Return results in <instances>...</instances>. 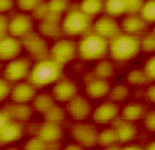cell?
<instances>
[{"mask_svg":"<svg viewBox=\"0 0 155 150\" xmlns=\"http://www.w3.org/2000/svg\"><path fill=\"white\" fill-rule=\"evenodd\" d=\"M145 111V106L140 101H127L123 104V107H120V118L127 121H132V122H137V121H141L144 117Z\"/></svg>","mask_w":155,"mask_h":150,"instance_id":"22","label":"cell"},{"mask_svg":"<svg viewBox=\"0 0 155 150\" xmlns=\"http://www.w3.org/2000/svg\"><path fill=\"white\" fill-rule=\"evenodd\" d=\"M10 92H11V84L0 75V106L4 104V101L10 99Z\"/></svg>","mask_w":155,"mask_h":150,"instance_id":"34","label":"cell"},{"mask_svg":"<svg viewBox=\"0 0 155 150\" xmlns=\"http://www.w3.org/2000/svg\"><path fill=\"white\" fill-rule=\"evenodd\" d=\"M22 49L24 52H26V56L31 57L33 61L40 59H45L48 56V50H50V46L47 45V39L42 33L32 31L31 33H28L26 36H24L22 39Z\"/></svg>","mask_w":155,"mask_h":150,"instance_id":"7","label":"cell"},{"mask_svg":"<svg viewBox=\"0 0 155 150\" xmlns=\"http://www.w3.org/2000/svg\"><path fill=\"white\" fill-rule=\"evenodd\" d=\"M115 61L114 60H107V57L96 61L94 65L93 74L96 77H100V78H105V79H111L115 75Z\"/></svg>","mask_w":155,"mask_h":150,"instance_id":"25","label":"cell"},{"mask_svg":"<svg viewBox=\"0 0 155 150\" xmlns=\"http://www.w3.org/2000/svg\"><path fill=\"white\" fill-rule=\"evenodd\" d=\"M48 11L51 14L62 17L71 7H69V0H47Z\"/></svg>","mask_w":155,"mask_h":150,"instance_id":"31","label":"cell"},{"mask_svg":"<svg viewBox=\"0 0 155 150\" xmlns=\"http://www.w3.org/2000/svg\"><path fill=\"white\" fill-rule=\"evenodd\" d=\"M33 26H35V18L29 13L18 11L8 17V33L18 39H22L24 36L35 31Z\"/></svg>","mask_w":155,"mask_h":150,"instance_id":"11","label":"cell"},{"mask_svg":"<svg viewBox=\"0 0 155 150\" xmlns=\"http://www.w3.org/2000/svg\"><path fill=\"white\" fill-rule=\"evenodd\" d=\"M126 81L129 85L133 86H144L145 84H150V79L143 68H133L127 72Z\"/></svg>","mask_w":155,"mask_h":150,"instance_id":"29","label":"cell"},{"mask_svg":"<svg viewBox=\"0 0 155 150\" xmlns=\"http://www.w3.org/2000/svg\"><path fill=\"white\" fill-rule=\"evenodd\" d=\"M120 115V106L115 101L107 99L103 100L98 106L93 107L91 118L94 124L97 125H112Z\"/></svg>","mask_w":155,"mask_h":150,"instance_id":"10","label":"cell"},{"mask_svg":"<svg viewBox=\"0 0 155 150\" xmlns=\"http://www.w3.org/2000/svg\"><path fill=\"white\" fill-rule=\"evenodd\" d=\"M48 56L58 64L65 67L78 59V42H75L74 38H68V36L55 39L54 43L50 46Z\"/></svg>","mask_w":155,"mask_h":150,"instance_id":"5","label":"cell"},{"mask_svg":"<svg viewBox=\"0 0 155 150\" xmlns=\"http://www.w3.org/2000/svg\"><path fill=\"white\" fill-rule=\"evenodd\" d=\"M8 33V15L0 14V38Z\"/></svg>","mask_w":155,"mask_h":150,"instance_id":"39","label":"cell"},{"mask_svg":"<svg viewBox=\"0 0 155 150\" xmlns=\"http://www.w3.org/2000/svg\"><path fill=\"white\" fill-rule=\"evenodd\" d=\"M141 121L145 129L151 134H155V110H147Z\"/></svg>","mask_w":155,"mask_h":150,"instance_id":"36","label":"cell"},{"mask_svg":"<svg viewBox=\"0 0 155 150\" xmlns=\"http://www.w3.org/2000/svg\"><path fill=\"white\" fill-rule=\"evenodd\" d=\"M22 52L24 49L21 39L10 35V33L0 38V61L2 63H7L15 59L22 54Z\"/></svg>","mask_w":155,"mask_h":150,"instance_id":"15","label":"cell"},{"mask_svg":"<svg viewBox=\"0 0 155 150\" xmlns=\"http://www.w3.org/2000/svg\"><path fill=\"white\" fill-rule=\"evenodd\" d=\"M139 14L148 25H155V0H143Z\"/></svg>","mask_w":155,"mask_h":150,"instance_id":"30","label":"cell"},{"mask_svg":"<svg viewBox=\"0 0 155 150\" xmlns=\"http://www.w3.org/2000/svg\"><path fill=\"white\" fill-rule=\"evenodd\" d=\"M97 135H98V128L93 121L91 122L78 121L71 128V136L74 142L79 143L83 149L97 146Z\"/></svg>","mask_w":155,"mask_h":150,"instance_id":"8","label":"cell"},{"mask_svg":"<svg viewBox=\"0 0 155 150\" xmlns=\"http://www.w3.org/2000/svg\"><path fill=\"white\" fill-rule=\"evenodd\" d=\"M25 134V125L19 121L10 120L0 131V146H8L14 145L18 140L22 139Z\"/></svg>","mask_w":155,"mask_h":150,"instance_id":"17","label":"cell"},{"mask_svg":"<svg viewBox=\"0 0 155 150\" xmlns=\"http://www.w3.org/2000/svg\"><path fill=\"white\" fill-rule=\"evenodd\" d=\"M15 7V0H0V14H8Z\"/></svg>","mask_w":155,"mask_h":150,"instance_id":"38","label":"cell"},{"mask_svg":"<svg viewBox=\"0 0 155 150\" xmlns=\"http://www.w3.org/2000/svg\"><path fill=\"white\" fill-rule=\"evenodd\" d=\"M65 110H67V115L75 122L89 121L91 118V113H93V104L86 95L78 93L74 99L65 103Z\"/></svg>","mask_w":155,"mask_h":150,"instance_id":"9","label":"cell"},{"mask_svg":"<svg viewBox=\"0 0 155 150\" xmlns=\"http://www.w3.org/2000/svg\"><path fill=\"white\" fill-rule=\"evenodd\" d=\"M42 2L45 0H15V7L19 11L31 14Z\"/></svg>","mask_w":155,"mask_h":150,"instance_id":"33","label":"cell"},{"mask_svg":"<svg viewBox=\"0 0 155 150\" xmlns=\"http://www.w3.org/2000/svg\"><path fill=\"white\" fill-rule=\"evenodd\" d=\"M55 103H57V101H55L54 96L51 95V92H50V93H45V92L39 93L38 92L35 99H33L32 103H31V106H32L33 111H36V113L43 115L46 111H47L50 107H53Z\"/></svg>","mask_w":155,"mask_h":150,"instance_id":"23","label":"cell"},{"mask_svg":"<svg viewBox=\"0 0 155 150\" xmlns=\"http://www.w3.org/2000/svg\"><path fill=\"white\" fill-rule=\"evenodd\" d=\"M3 67H4V63L0 61V75H3Z\"/></svg>","mask_w":155,"mask_h":150,"instance_id":"43","label":"cell"},{"mask_svg":"<svg viewBox=\"0 0 155 150\" xmlns=\"http://www.w3.org/2000/svg\"><path fill=\"white\" fill-rule=\"evenodd\" d=\"M8 121H10L8 114L6 113V110H4L3 107H0V131H2V128H3Z\"/></svg>","mask_w":155,"mask_h":150,"instance_id":"41","label":"cell"},{"mask_svg":"<svg viewBox=\"0 0 155 150\" xmlns=\"http://www.w3.org/2000/svg\"><path fill=\"white\" fill-rule=\"evenodd\" d=\"M8 114L10 120L19 121L25 124L26 121H29L33 115V108L28 103H15V101H10L7 104L2 106Z\"/></svg>","mask_w":155,"mask_h":150,"instance_id":"21","label":"cell"},{"mask_svg":"<svg viewBox=\"0 0 155 150\" xmlns=\"http://www.w3.org/2000/svg\"><path fill=\"white\" fill-rule=\"evenodd\" d=\"M140 46H141V52L145 53H155V33L152 32H145L140 36Z\"/></svg>","mask_w":155,"mask_h":150,"instance_id":"32","label":"cell"},{"mask_svg":"<svg viewBox=\"0 0 155 150\" xmlns=\"http://www.w3.org/2000/svg\"><path fill=\"white\" fill-rule=\"evenodd\" d=\"M145 99H147V101L155 104V82H151V85L147 88V90H145Z\"/></svg>","mask_w":155,"mask_h":150,"instance_id":"40","label":"cell"},{"mask_svg":"<svg viewBox=\"0 0 155 150\" xmlns=\"http://www.w3.org/2000/svg\"><path fill=\"white\" fill-rule=\"evenodd\" d=\"M79 9L94 20L104 13V0H81Z\"/></svg>","mask_w":155,"mask_h":150,"instance_id":"26","label":"cell"},{"mask_svg":"<svg viewBox=\"0 0 155 150\" xmlns=\"http://www.w3.org/2000/svg\"><path fill=\"white\" fill-rule=\"evenodd\" d=\"M32 64H33V60L31 57L21 54L18 57H15V59L4 63L3 77L11 85L17 84V82L25 81V79H28V75Z\"/></svg>","mask_w":155,"mask_h":150,"instance_id":"6","label":"cell"},{"mask_svg":"<svg viewBox=\"0 0 155 150\" xmlns=\"http://www.w3.org/2000/svg\"><path fill=\"white\" fill-rule=\"evenodd\" d=\"M141 53L140 36L120 31L108 42V57L115 63H127Z\"/></svg>","mask_w":155,"mask_h":150,"instance_id":"2","label":"cell"},{"mask_svg":"<svg viewBox=\"0 0 155 150\" xmlns=\"http://www.w3.org/2000/svg\"><path fill=\"white\" fill-rule=\"evenodd\" d=\"M130 95V90L129 88L123 84H118V85H111V89H110V93H108V97L110 100L115 101L118 104H120L122 101H126L127 97Z\"/></svg>","mask_w":155,"mask_h":150,"instance_id":"27","label":"cell"},{"mask_svg":"<svg viewBox=\"0 0 155 150\" xmlns=\"http://www.w3.org/2000/svg\"><path fill=\"white\" fill-rule=\"evenodd\" d=\"M108 56V40L89 31L78 40V59L83 61H98Z\"/></svg>","mask_w":155,"mask_h":150,"instance_id":"3","label":"cell"},{"mask_svg":"<svg viewBox=\"0 0 155 150\" xmlns=\"http://www.w3.org/2000/svg\"><path fill=\"white\" fill-rule=\"evenodd\" d=\"M152 32H154V33H155V25H154V29H152Z\"/></svg>","mask_w":155,"mask_h":150,"instance_id":"44","label":"cell"},{"mask_svg":"<svg viewBox=\"0 0 155 150\" xmlns=\"http://www.w3.org/2000/svg\"><path fill=\"white\" fill-rule=\"evenodd\" d=\"M38 92L39 89L36 86H33L28 79H25V81L17 82V84L11 85L8 100L15 101V103H28V104H31Z\"/></svg>","mask_w":155,"mask_h":150,"instance_id":"16","label":"cell"},{"mask_svg":"<svg viewBox=\"0 0 155 150\" xmlns=\"http://www.w3.org/2000/svg\"><path fill=\"white\" fill-rule=\"evenodd\" d=\"M67 110L64 107H61L58 103H55L53 107H50L43 114L45 121H53V122H58V124H62L67 120Z\"/></svg>","mask_w":155,"mask_h":150,"instance_id":"28","label":"cell"},{"mask_svg":"<svg viewBox=\"0 0 155 150\" xmlns=\"http://www.w3.org/2000/svg\"><path fill=\"white\" fill-rule=\"evenodd\" d=\"M79 93V88L75 84L74 79L65 78L62 75L55 84L51 85V95L54 96L57 103H68V101L74 99Z\"/></svg>","mask_w":155,"mask_h":150,"instance_id":"13","label":"cell"},{"mask_svg":"<svg viewBox=\"0 0 155 150\" xmlns=\"http://www.w3.org/2000/svg\"><path fill=\"white\" fill-rule=\"evenodd\" d=\"M93 18L84 14L79 7L69 9L61 17V29L64 36L68 38H81L91 31Z\"/></svg>","mask_w":155,"mask_h":150,"instance_id":"4","label":"cell"},{"mask_svg":"<svg viewBox=\"0 0 155 150\" xmlns=\"http://www.w3.org/2000/svg\"><path fill=\"white\" fill-rule=\"evenodd\" d=\"M91 31L110 42L114 36H116L122 29H120V22H118V18L103 13L101 15L96 17L93 20Z\"/></svg>","mask_w":155,"mask_h":150,"instance_id":"12","label":"cell"},{"mask_svg":"<svg viewBox=\"0 0 155 150\" xmlns=\"http://www.w3.org/2000/svg\"><path fill=\"white\" fill-rule=\"evenodd\" d=\"M145 147H147V149H148V150H155V140H152V142H150V143L147 145V146H145Z\"/></svg>","mask_w":155,"mask_h":150,"instance_id":"42","label":"cell"},{"mask_svg":"<svg viewBox=\"0 0 155 150\" xmlns=\"http://www.w3.org/2000/svg\"><path fill=\"white\" fill-rule=\"evenodd\" d=\"M39 138H42L48 146L51 145H57L64 136V129H62V124L58 122H53V121H45L43 124L39 125L38 132H36Z\"/></svg>","mask_w":155,"mask_h":150,"instance_id":"18","label":"cell"},{"mask_svg":"<svg viewBox=\"0 0 155 150\" xmlns=\"http://www.w3.org/2000/svg\"><path fill=\"white\" fill-rule=\"evenodd\" d=\"M143 70H144V72L147 74L150 82H155V53L147 59L145 64L143 65Z\"/></svg>","mask_w":155,"mask_h":150,"instance_id":"37","label":"cell"},{"mask_svg":"<svg viewBox=\"0 0 155 150\" xmlns=\"http://www.w3.org/2000/svg\"><path fill=\"white\" fill-rule=\"evenodd\" d=\"M119 145L118 142V138H116L115 129H114L112 125L104 128V129L98 131V135H97V146H101L104 149H111V147H116Z\"/></svg>","mask_w":155,"mask_h":150,"instance_id":"24","label":"cell"},{"mask_svg":"<svg viewBox=\"0 0 155 150\" xmlns=\"http://www.w3.org/2000/svg\"><path fill=\"white\" fill-rule=\"evenodd\" d=\"M112 127H114V129H115L118 142H119V145H122V146L133 142V140L137 138V125H136V122L123 120V118L119 117L112 124Z\"/></svg>","mask_w":155,"mask_h":150,"instance_id":"19","label":"cell"},{"mask_svg":"<svg viewBox=\"0 0 155 150\" xmlns=\"http://www.w3.org/2000/svg\"><path fill=\"white\" fill-rule=\"evenodd\" d=\"M26 150H40V149H48V145L46 143L42 138H39L38 135H35L33 138L28 140L25 143Z\"/></svg>","mask_w":155,"mask_h":150,"instance_id":"35","label":"cell"},{"mask_svg":"<svg viewBox=\"0 0 155 150\" xmlns=\"http://www.w3.org/2000/svg\"><path fill=\"white\" fill-rule=\"evenodd\" d=\"M147 28H148V24L143 20L139 13L126 14L122 17V21H120V29L130 35L141 36L143 33L147 32Z\"/></svg>","mask_w":155,"mask_h":150,"instance_id":"20","label":"cell"},{"mask_svg":"<svg viewBox=\"0 0 155 150\" xmlns=\"http://www.w3.org/2000/svg\"><path fill=\"white\" fill-rule=\"evenodd\" d=\"M111 89V82L110 79L100 78L91 72V77L86 81L84 85V95L90 100H103V99L108 97Z\"/></svg>","mask_w":155,"mask_h":150,"instance_id":"14","label":"cell"},{"mask_svg":"<svg viewBox=\"0 0 155 150\" xmlns=\"http://www.w3.org/2000/svg\"><path fill=\"white\" fill-rule=\"evenodd\" d=\"M64 75V67L53 60L50 56L33 61L28 75V81L38 89L51 88L53 84Z\"/></svg>","mask_w":155,"mask_h":150,"instance_id":"1","label":"cell"}]
</instances>
